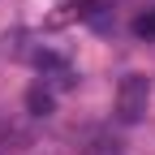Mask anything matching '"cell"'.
I'll list each match as a JSON object with an SVG mask.
<instances>
[{"label": "cell", "instance_id": "obj_1", "mask_svg": "<svg viewBox=\"0 0 155 155\" xmlns=\"http://www.w3.org/2000/svg\"><path fill=\"white\" fill-rule=\"evenodd\" d=\"M147 104H151V82L142 73H125L121 86H116V121L121 125H134L147 116Z\"/></svg>", "mask_w": 155, "mask_h": 155}, {"label": "cell", "instance_id": "obj_2", "mask_svg": "<svg viewBox=\"0 0 155 155\" xmlns=\"http://www.w3.org/2000/svg\"><path fill=\"white\" fill-rule=\"evenodd\" d=\"M30 61H35L39 69H43V73H52L61 86H73V69H69V61H61L56 52H48V48H43V52H35Z\"/></svg>", "mask_w": 155, "mask_h": 155}, {"label": "cell", "instance_id": "obj_3", "mask_svg": "<svg viewBox=\"0 0 155 155\" xmlns=\"http://www.w3.org/2000/svg\"><path fill=\"white\" fill-rule=\"evenodd\" d=\"M52 104H56V99H52V91H43V86H30V91H26V108H30L35 116H48Z\"/></svg>", "mask_w": 155, "mask_h": 155}, {"label": "cell", "instance_id": "obj_4", "mask_svg": "<svg viewBox=\"0 0 155 155\" xmlns=\"http://www.w3.org/2000/svg\"><path fill=\"white\" fill-rule=\"evenodd\" d=\"M82 155H125V151H121V142H116V138H112V142H108V138H95Z\"/></svg>", "mask_w": 155, "mask_h": 155}, {"label": "cell", "instance_id": "obj_5", "mask_svg": "<svg viewBox=\"0 0 155 155\" xmlns=\"http://www.w3.org/2000/svg\"><path fill=\"white\" fill-rule=\"evenodd\" d=\"M134 35H138V39H155V9L142 13L138 22H134Z\"/></svg>", "mask_w": 155, "mask_h": 155}]
</instances>
